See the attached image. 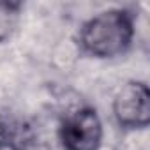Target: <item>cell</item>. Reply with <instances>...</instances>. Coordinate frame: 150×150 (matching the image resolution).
I'll return each instance as SVG.
<instances>
[{"label": "cell", "mask_w": 150, "mask_h": 150, "mask_svg": "<svg viewBox=\"0 0 150 150\" xmlns=\"http://www.w3.org/2000/svg\"><path fill=\"white\" fill-rule=\"evenodd\" d=\"M113 115L122 127L143 129L150 122V92L143 81L125 83L113 99Z\"/></svg>", "instance_id": "3"}, {"label": "cell", "mask_w": 150, "mask_h": 150, "mask_svg": "<svg viewBox=\"0 0 150 150\" xmlns=\"http://www.w3.org/2000/svg\"><path fill=\"white\" fill-rule=\"evenodd\" d=\"M6 146V136H4V120L0 118V148Z\"/></svg>", "instance_id": "6"}, {"label": "cell", "mask_w": 150, "mask_h": 150, "mask_svg": "<svg viewBox=\"0 0 150 150\" xmlns=\"http://www.w3.org/2000/svg\"><path fill=\"white\" fill-rule=\"evenodd\" d=\"M18 11H20V4L0 2V42L6 41L13 34L18 20Z\"/></svg>", "instance_id": "5"}, {"label": "cell", "mask_w": 150, "mask_h": 150, "mask_svg": "<svg viewBox=\"0 0 150 150\" xmlns=\"http://www.w3.org/2000/svg\"><path fill=\"white\" fill-rule=\"evenodd\" d=\"M60 141L65 150H99L103 124L96 110L80 108L69 113L60 125Z\"/></svg>", "instance_id": "2"}, {"label": "cell", "mask_w": 150, "mask_h": 150, "mask_svg": "<svg viewBox=\"0 0 150 150\" xmlns=\"http://www.w3.org/2000/svg\"><path fill=\"white\" fill-rule=\"evenodd\" d=\"M134 37V21L125 9H108L90 18L80 32V42L87 53L97 58L122 55Z\"/></svg>", "instance_id": "1"}, {"label": "cell", "mask_w": 150, "mask_h": 150, "mask_svg": "<svg viewBox=\"0 0 150 150\" xmlns=\"http://www.w3.org/2000/svg\"><path fill=\"white\" fill-rule=\"evenodd\" d=\"M4 136H6V146H13L14 150H23L32 141V129L28 124L21 120L4 122Z\"/></svg>", "instance_id": "4"}]
</instances>
